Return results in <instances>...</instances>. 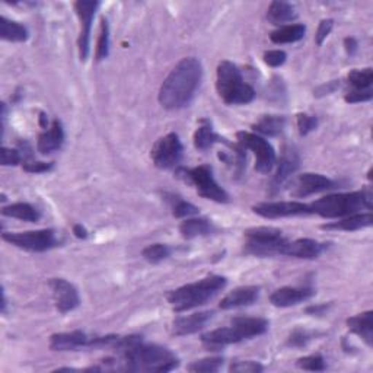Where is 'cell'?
<instances>
[{"instance_id": "7dc6e473", "label": "cell", "mask_w": 373, "mask_h": 373, "mask_svg": "<svg viewBox=\"0 0 373 373\" xmlns=\"http://www.w3.org/2000/svg\"><path fill=\"white\" fill-rule=\"evenodd\" d=\"M340 88V82L338 81H332V82H327L321 86H318L314 90L315 97H325V95H331V93H334L337 89Z\"/></svg>"}, {"instance_id": "30bf717a", "label": "cell", "mask_w": 373, "mask_h": 373, "mask_svg": "<svg viewBox=\"0 0 373 373\" xmlns=\"http://www.w3.org/2000/svg\"><path fill=\"white\" fill-rule=\"evenodd\" d=\"M184 155V146L175 133H168L159 139L151 151V157L159 169H174L180 165Z\"/></svg>"}, {"instance_id": "8d00e7d4", "label": "cell", "mask_w": 373, "mask_h": 373, "mask_svg": "<svg viewBox=\"0 0 373 373\" xmlns=\"http://www.w3.org/2000/svg\"><path fill=\"white\" fill-rule=\"evenodd\" d=\"M222 366H223L222 357H204L190 363L189 366H186V369L194 373H213V372H219Z\"/></svg>"}, {"instance_id": "e0dca14e", "label": "cell", "mask_w": 373, "mask_h": 373, "mask_svg": "<svg viewBox=\"0 0 373 373\" xmlns=\"http://www.w3.org/2000/svg\"><path fill=\"white\" fill-rule=\"evenodd\" d=\"M92 337H88L84 331L57 332L50 337V349L52 352H75L79 349H89Z\"/></svg>"}, {"instance_id": "5bb4252c", "label": "cell", "mask_w": 373, "mask_h": 373, "mask_svg": "<svg viewBox=\"0 0 373 373\" xmlns=\"http://www.w3.org/2000/svg\"><path fill=\"white\" fill-rule=\"evenodd\" d=\"M336 181H332L331 178H327L325 175L321 174H312V172H306L298 177L295 181V186H293L291 194L295 197H308L316 193H323L336 189Z\"/></svg>"}, {"instance_id": "e575fe53", "label": "cell", "mask_w": 373, "mask_h": 373, "mask_svg": "<svg viewBox=\"0 0 373 373\" xmlns=\"http://www.w3.org/2000/svg\"><path fill=\"white\" fill-rule=\"evenodd\" d=\"M108 55H110V25L105 18H101L99 34H98L97 50H95V60L101 61L108 57Z\"/></svg>"}, {"instance_id": "ab89813d", "label": "cell", "mask_w": 373, "mask_h": 373, "mask_svg": "<svg viewBox=\"0 0 373 373\" xmlns=\"http://www.w3.org/2000/svg\"><path fill=\"white\" fill-rule=\"evenodd\" d=\"M312 337H314L312 332L298 328V329L293 331L291 334L289 336L286 344L289 345V347H298V349H300V347H305V345L312 340Z\"/></svg>"}, {"instance_id": "8fae6325", "label": "cell", "mask_w": 373, "mask_h": 373, "mask_svg": "<svg viewBox=\"0 0 373 373\" xmlns=\"http://www.w3.org/2000/svg\"><path fill=\"white\" fill-rule=\"evenodd\" d=\"M252 211L264 219L312 215L311 206L302 202H264L252 207Z\"/></svg>"}, {"instance_id": "b9f144b4", "label": "cell", "mask_w": 373, "mask_h": 373, "mask_svg": "<svg viewBox=\"0 0 373 373\" xmlns=\"http://www.w3.org/2000/svg\"><path fill=\"white\" fill-rule=\"evenodd\" d=\"M264 366L254 361H245V362H233L229 366V372L235 373H258L262 372Z\"/></svg>"}, {"instance_id": "2e32d148", "label": "cell", "mask_w": 373, "mask_h": 373, "mask_svg": "<svg viewBox=\"0 0 373 373\" xmlns=\"http://www.w3.org/2000/svg\"><path fill=\"white\" fill-rule=\"evenodd\" d=\"M213 318L211 311H204V312H197L186 316H178L172 321L171 325V332L177 337H184V336H191L195 332L202 331Z\"/></svg>"}, {"instance_id": "816d5d0a", "label": "cell", "mask_w": 373, "mask_h": 373, "mask_svg": "<svg viewBox=\"0 0 373 373\" xmlns=\"http://www.w3.org/2000/svg\"><path fill=\"white\" fill-rule=\"evenodd\" d=\"M47 115L46 113H39V126H41L43 128H47Z\"/></svg>"}, {"instance_id": "6da1fadb", "label": "cell", "mask_w": 373, "mask_h": 373, "mask_svg": "<svg viewBox=\"0 0 373 373\" xmlns=\"http://www.w3.org/2000/svg\"><path fill=\"white\" fill-rule=\"evenodd\" d=\"M119 362L106 358V363L118 370L128 372H171L180 365V358L169 349L157 344H148L140 336L118 337L113 344Z\"/></svg>"}, {"instance_id": "ffe728a7", "label": "cell", "mask_w": 373, "mask_h": 373, "mask_svg": "<svg viewBox=\"0 0 373 373\" xmlns=\"http://www.w3.org/2000/svg\"><path fill=\"white\" fill-rule=\"evenodd\" d=\"M241 341L242 338L239 337L238 331L232 325L209 331L202 336V343L209 352H219L224 349L226 345L236 344Z\"/></svg>"}, {"instance_id": "9a60e30c", "label": "cell", "mask_w": 373, "mask_h": 373, "mask_svg": "<svg viewBox=\"0 0 373 373\" xmlns=\"http://www.w3.org/2000/svg\"><path fill=\"white\" fill-rule=\"evenodd\" d=\"M300 166V157L299 153L295 148H291V146H286L283 149L282 157H280V162L276 171V175L273 177L271 181V191L277 193L280 191V189L287 182V180L295 174V172L299 169Z\"/></svg>"}, {"instance_id": "f907efd6", "label": "cell", "mask_w": 373, "mask_h": 373, "mask_svg": "<svg viewBox=\"0 0 373 373\" xmlns=\"http://www.w3.org/2000/svg\"><path fill=\"white\" fill-rule=\"evenodd\" d=\"M73 233H75V236L79 238V239H86V238H88V231H86V228H85V226H82V224H79V223H76V224L73 226Z\"/></svg>"}, {"instance_id": "ee69618b", "label": "cell", "mask_w": 373, "mask_h": 373, "mask_svg": "<svg viewBox=\"0 0 373 373\" xmlns=\"http://www.w3.org/2000/svg\"><path fill=\"white\" fill-rule=\"evenodd\" d=\"M55 168L52 162H35V161H23V171L30 174H44Z\"/></svg>"}, {"instance_id": "ba28073f", "label": "cell", "mask_w": 373, "mask_h": 373, "mask_svg": "<svg viewBox=\"0 0 373 373\" xmlns=\"http://www.w3.org/2000/svg\"><path fill=\"white\" fill-rule=\"evenodd\" d=\"M238 144H241L245 151H251L256 156V169L260 174H270L276 166L277 156L273 146L262 136L249 131L236 133Z\"/></svg>"}, {"instance_id": "f35d334b", "label": "cell", "mask_w": 373, "mask_h": 373, "mask_svg": "<svg viewBox=\"0 0 373 373\" xmlns=\"http://www.w3.org/2000/svg\"><path fill=\"white\" fill-rule=\"evenodd\" d=\"M296 124L300 136L309 135L311 131H314L318 127V118L315 115H309L305 113H299L296 115Z\"/></svg>"}, {"instance_id": "cb8c5ba5", "label": "cell", "mask_w": 373, "mask_h": 373, "mask_svg": "<svg viewBox=\"0 0 373 373\" xmlns=\"http://www.w3.org/2000/svg\"><path fill=\"white\" fill-rule=\"evenodd\" d=\"M373 223V215L369 213H354V215L345 216L338 222H332L328 224H324L323 229H334V231H345V232H354L361 231L365 228H369Z\"/></svg>"}, {"instance_id": "1f68e13d", "label": "cell", "mask_w": 373, "mask_h": 373, "mask_svg": "<svg viewBox=\"0 0 373 373\" xmlns=\"http://www.w3.org/2000/svg\"><path fill=\"white\" fill-rule=\"evenodd\" d=\"M2 215L23 222H38L41 219V213L30 203H13L10 206H6L2 209Z\"/></svg>"}, {"instance_id": "3957f363", "label": "cell", "mask_w": 373, "mask_h": 373, "mask_svg": "<svg viewBox=\"0 0 373 373\" xmlns=\"http://www.w3.org/2000/svg\"><path fill=\"white\" fill-rule=\"evenodd\" d=\"M226 283H228L226 277L210 274L198 280V282L189 283L169 291L166 295V300L175 312L191 311L215 298L220 290L226 287Z\"/></svg>"}, {"instance_id": "d6986e66", "label": "cell", "mask_w": 373, "mask_h": 373, "mask_svg": "<svg viewBox=\"0 0 373 373\" xmlns=\"http://www.w3.org/2000/svg\"><path fill=\"white\" fill-rule=\"evenodd\" d=\"M315 290L312 287H282L277 289L270 296V302L277 308H290L314 298Z\"/></svg>"}, {"instance_id": "8992f818", "label": "cell", "mask_w": 373, "mask_h": 373, "mask_svg": "<svg viewBox=\"0 0 373 373\" xmlns=\"http://www.w3.org/2000/svg\"><path fill=\"white\" fill-rule=\"evenodd\" d=\"M244 233L245 254L261 258L286 256L290 239H287L280 229L260 226V228H251Z\"/></svg>"}, {"instance_id": "83f0119b", "label": "cell", "mask_w": 373, "mask_h": 373, "mask_svg": "<svg viewBox=\"0 0 373 373\" xmlns=\"http://www.w3.org/2000/svg\"><path fill=\"white\" fill-rule=\"evenodd\" d=\"M306 26L303 23H293V25H285L280 26L278 30L273 31L270 34L271 43L274 44H291L298 43L305 37Z\"/></svg>"}, {"instance_id": "277c9868", "label": "cell", "mask_w": 373, "mask_h": 373, "mask_svg": "<svg viewBox=\"0 0 373 373\" xmlns=\"http://www.w3.org/2000/svg\"><path fill=\"white\" fill-rule=\"evenodd\" d=\"M312 215H318L324 219H343L354 215L362 209L372 210L373 194L370 189L358 190L353 193L329 194L311 203Z\"/></svg>"}, {"instance_id": "f1b7e54d", "label": "cell", "mask_w": 373, "mask_h": 373, "mask_svg": "<svg viewBox=\"0 0 373 373\" xmlns=\"http://www.w3.org/2000/svg\"><path fill=\"white\" fill-rule=\"evenodd\" d=\"M296 18H298V12L287 2H280V0H274V2H271V5L269 6L267 19L273 25L280 26L283 23L293 22Z\"/></svg>"}, {"instance_id": "7c38bea8", "label": "cell", "mask_w": 373, "mask_h": 373, "mask_svg": "<svg viewBox=\"0 0 373 373\" xmlns=\"http://www.w3.org/2000/svg\"><path fill=\"white\" fill-rule=\"evenodd\" d=\"M99 8V2H86V0H79L75 3V12L81 21V32L77 38L79 57L82 61H86L89 56V44H90V30L92 21L95 17V12Z\"/></svg>"}, {"instance_id": "4dcf8cb0", "label": "cell", "mask_w": 373, "mask_h": 373, "mask_svg": "<svg viewBox=\"0 0 373 373\" xmlns=\"http://www.w3.org/2000/svg\"><path fill=\"white\" fill-rule=\"evenodd\" d=\"M213 231L211 223L204 218H189L180 224V232L185 239L206 236Z\"/></svg>"}, {"instance_id": "bcb514c9", "label": "cell", "mask_w": 373, "mask_h": 373, "mask_svg": "<svg viewBox=\"0 0 373 373\" xmlns=\"http://www.w3.org/2000/svg\"><path fill=\"white\" fill-rule=\"evenodd\" d=\"M332 26H334V19H323L318 26V31L315 35V41L318 46H323V43L327 39V37L331 34Z\"/></svg>"}, {"instance_id": "44dd1931", "label": "cell", "mask_w": 373, "mask_h": 373, "mask_svg": "<svg viewBox=\"0 0 373 373\" xmlns=\"http://www.w3.org/2000/svg\"><path fill=\"white\" fill-rule=\"evenodd\" d=\"M260 296V287L257 286H242L232 290L226 295L220 303L219 308L223 311L244 308V306H249L258 300Z\"/></svg>"}, {"instance_id": "f5cc1de1", "label": "cell", "mask_w": 373, "mask_h": 373, "mask_svg": "<svg viewBox=\"0 0 373 373\" xmlns=\"http://www.w3.org/2000/svg\"><path fill=\"white\" fill-rule=\"evenodd\" d=\"M6 306H8V300L5 295V289H2V314H6Z\"/></svg>"}, {"instance_id": "836d02e7", "label": "cell", "mask_w": 373, "mask_h": 373, "mask_svg": "<svg viewBox=\"0 0 373 373\" xmlns=\"http://www.w3.org/2000/svg\"><path fill=\"white\" fill-rule=\"evenodd\" d=\"M169 197L168 202L171 203V207H172V215H174V218L177 219H184V218H191V216H195L198 215V207L194 206L193 203H189L185 202V200H182L181 197L178 195H166Z\"/></svg>"}, {"instance_id": "f6af8a7d", "label": "cell", "mask_w": 373, "mask_h": 373, "mask_svg": "<svg viewBox=\"0 0 373 373\" xmlns=\"http://www.w3.org/2000/svg\"><path fill=\"white\" fill-rule=\"evenodd\" d=\"M373 98V90H349L344 95V101L349 104L367 102Z\"/></svg>"}, {"instance_id": "484cf974", "label": "cell", "mask_w": 373, "mask_h": 373, "mask_svg": "<svg viewBox=\"0 0 373 373\" xmlns=\"http://www.w3.org/2000/svg\"><path fill=\"white\" fill-rule=\"evenodd\" d=\"M200 123H202V126H200L195 130L194 137H193L195 149H198V151H207V149L213 148V146L218 144V143L231 144L228 140H226L224 137H222L220 135H218V133L215 130H213L211 123L209 122V119L203 118Z\"/></svg>"}, {"instance_id": "4316f807", "label": "cell", "mask_w": 373, "mask_h": 373, "mask_svg": "<svg viewBox=\"0 0 373 373\" xmlns=\"http://www.w3.org/2000/svg\"><path fill=\"white\" fill-rule=\"evenodd\" d=\"M252 128L262 136L277 137L286 128V118L283 115H262L256 124H252Z\"/></svg>"}, {"instance_id": "7a4b0ae2", "label": "cell", "mask_w": 373, "mask_h": 373, "mask_svg": "<svg viewBox=\"0 0 373 373\" xmlns=\"http://www.w3.org/2000/svg\"><path fill=\"white\" fill-rule=\"evenodd\" d=\"M202 79V63L194 57L182 59L159 89V104L169 111L184 108L193 101Z\"/></svg>"}, {"instance_id": "c3c4849f", "label": "cell", "mask_w": 373, "mask_h": 373, "mask_svg": "<svg viewBox=\"0 0 373 373\" xmlns=\"http://www.w3.org/2000/svg\"><path fill=\"white\" fill-rule=\"evenodd\" d=\"M344 48L345 51H347V55L353 56L356 55V51L358 48V43H357V39L354 37H347V38H344Z\"/></svg>"}, {"instance_id": "f546056e", "label": "cell", "mask_w": 373, "mask_h": 373, "mask_svg": "<svg viewBox=\"0 0 373 373\" xmlns=\"http://www.w3.org/2000/svg\"><path fill=\"white\" fill-rule=\"evenodd\" d=\"M0 37H2V39H5V41L23 43L28 39L30 32L19 22L10 21L6 17H2L0 18Z\"/></svg>"}, {"instance_id": "74e56055", "label": "cell", "mask_w": 373, "mask_h": 373, "mask_svg": "<svg viewBox=\"0 0 373 373\" xmlns=\"http://www.w3.org/2000/svg\"><path fill=\"white\" fill-rule=\"evenodd\" d=\"M296 366L303 370H311V372H323L327 369L325 361L321 354H311L300 357L296 362Z\"/></svg>"}, {"instance_id": "4fadbf2b", "label": "cell", "mask_w": 373, "mask_h": 373, "mask_svg": "<svg viewBox=\"0 0 373 373\" xmlns=\"http://www.w3.org/2000/svg\"><path fill=\"white\" fill-rule=\"evenodd\" d=\"M48 286L52 293V300L60 314L72 312L81 303L77 289L66 278H51Z\"/></svg>"}, {"instance_id": "60d3db41", "label": "cell", "mask_w": 373, "mask_h": 373, "mask_svg": "<svg viewBox=\"0 0 373 373\" xmlns=\"http://www.w3.org/2000/svg\"><path fill=\"white\" fill-rule=\"evenodd\" d=\"M23 155L19 149H10L3 146L2 151H0V161H2L3 166H17L22 162Z\"/></svg>"}, {"instance_id": "ac0fdd59", "label": "cell", "mask_w": 373, "mask_h": 373, "mask_svg": "<svg viewBox=\"0 0 373 373\" xmlns=\"http://www.w3.org/2000/svg\"><path fill=\"white\" fill-rule=\"evenodd\" d=\"M328 244L318 242L311 238H299L290 241L286 249V257H295L300 260H316L324 254Z\"/></svg>"}, {"instance_id": "7bdbcfd3", "label": "cell", "mask_w": 373, "mask_h": 373, "mask_svg": "<svg viewBox=\"0 0 373 373\" xmlns=\"http://www.w3.org/2000/svg\"><path fill=\"white\" fill-rule=\"evenodd\" d=\"M262 59L269 66H271V68H280V66H283L286 63L287 55L282 50H270L264 52Z\"/></svg>"}, {"instance_id": "d6a6232c", "label": "cell", "mask_w": 373, "mask_h": 373, "mask_svg": "<svg viewBox=\"0 0 373 373\" xmlns=\"http://www.w3.org/2000/svg\"><path fill=\"white\" fill-rule=\"evenodd\" d=\"M347 82L352 86L350 90H372L373 84V70L367 69H354L349 73Z\"/></svg>"}, {"instance_id": "7402d4cb", "label": "cell", "mask_w": 373, "mask_h": 373, "mask_svg": "<svg viewBox=\"0 0 373 373\" xmlns=\"http://www.w3.org/2000/svg\"><path fill=\"white\" fill-rule=\"evenodd\" d=\"M231 325L238 331V334L242 338V341L260 337L265 334L270 328V323L267 319L258 316H238L232 319Z\"/></svg>"}, {"instance_id": "5b68a950", "label": "cell", "mask_w": 373, "mask_h": 373, "mask_svg": "<svg viewBox=\"0 0 373 373\" xmlns=\"http://www.w3.org/2000/svg\"><path fill=\"white\" fill-rule=\"evenodd\" d=\"M216 89L228 105H247L256 98L254 88L244 81L241 70L229 60H223L218 66Z\"/></svg>"}, {"instance_id": "d590c367", "label": "cell", "mask_w": 373, "mask_h": 373, "mask_svg": "<svg viewBox=\"0 0 373 373\" xmlns=\"http://www.w3.org/2000/svg\"><path fill=\"white\" fill-rule=\"evenodd\" d=\"M171 254H172V249L165 244H152L142 251L143 258L152 264H157L169 258Z\"/></svg>"}, {"instance_id": "681fc988", "label": "cell", "mask_w": 373, "mask_h": 373, "mask_svg": "<svg viewBox=\"0 0 373 373\" xmlns=\"http://www.w3.org/2000/svg\"><path fill=\"white\" fill-rule=\"evenodd\" d=\"M328 306L329 305H327V303L309 306V308H306V314H309V315H323L328 309Z\"/></svg>"}, {"instance_id": "d4e9b609", "label": "cell", "mask_w": 373, "mask_h": 373, "mask_svg": "<svg viewBox=\"0 0 373 373\" xmlns=\"http://www.w3.org/2000/svg\"><path fill=\"white\" fill-rule=\"evenodd\" d=\"M349 329L356 334L357 337H361L369 347L373 345V312L372 311H366L363 314L354 315L352 318H349L347 321Z\"/></svg>"}, {"instance_id": "603a6c76", "label": "cell", "mask_w": 373, "mask_h": 373, "mask_svg": "<svg viewBox=\"0 0 373 373\" xmlns=\"http://www.w3.org/2000/svg\"><path fill=\"white\" fill-rule=\"evenodd\" d=\"M64 143V130L60 119H55L50 128L44 130L38 136L37 149L41 155H50L56 151H60Z\"/></svg>"}, {"instance_id": "9c48e42d", "label": "cell", "mask_w": 373, "mask_h": 373, "mask_svg": "<svg viewBox=\"0 0 373 373\" xmlns=\"http://www.w3.org/2000/svg\"><path fill=\"white\" fill-rule=\"evenodd\" d=\"M3 241L8 244L31 252H46L60 245V239L52 229L2 233Z\"/></svg>"}, {"instance_id": "52a82bcc", "label": "cell", "mask_w": 373, "mask_h": 373, "mask_svg": "<svg viewBox=\"0 0 373 373\" xmlns=\"http://www.w3.org/2000/svg\"><path fill=\"white\" fill-rule=\"evenodd\" d=\"M177 177L185 182L193 184L198 195H202L203 198L211 200V202L216 203L229 202V194L216 182L215 177H213V169L209 165H200L191 169L180 168L177 169Z\"/></svg>"}]
</instances>
